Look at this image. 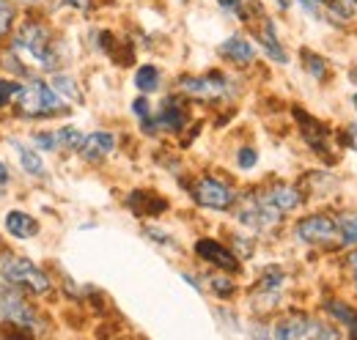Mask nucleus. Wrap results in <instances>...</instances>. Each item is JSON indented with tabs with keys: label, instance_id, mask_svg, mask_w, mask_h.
Returning a JSON list of instances; mask_svg holds the SVG:
<instances>
[{
	"label": "nucleus",
	"instance_id": "24",
	"mask_svg": "<svg viewBox=\"0 0 357 340\" xmlns=\"http://www.w3.org/2000/svg\"><path fill=\"white\" fill-rule=\"evenodd\" d=\"M283 283H286V275H283V269L272 266V269H267V272L261 275L256 294H261V297H278V294H280V288H283Z\"/></svg>",
	"mask_w": 357,
	"mask_h": 340
},
{
	"label": "nucleus",
	"instance_id": "34",
	"mask_svg": "<svg viewBox=\"0 0 357 340\" xmlns=\"http://www.w3.org/2000/svg\"><path fill=\"white\" fill-rule=\"evenodd\" d=\"M311 17H319V20H324V0H297Z\"/></svg>",
	"mask_w": 357,
	"mask_h": 340
},
{
	"label": "nucleus",
	"instance_id": "10",
	"mask_svg": "<svg viewBox=\"0 0 357 340\" xmlns=\"http://www.w3.org/2000/svg\"><path fill=\"white\" fill-rule=\"evenodd\" d=\"M0 321H8L14 327H25V330H31L36 324L33 307L11 286H3L0 288Z\"/></svg>",
	"mask_w": 357,
	"mask_h": 340
},
{
	"label": "nucleus",
	"instance_id": "15",
	"mask_svg": "<svg viewBox=\"0 0 357 340\" xmlns=\"http://www.w3.org/2000/svg\"><path fill=\"white\" fill-rule=\"evenodd\" d=\"M220 55H223L225 61L236 63V66H250L256 61V47H253L250 39H245L242 33H234V36H228L220 44Z\"/></svg>",
	"mask_w": 357,
	"mask_h": 340
},
{
	"label": "nucleus",
	"instance_id": "1",
	"mask_svg": "<svg viewBox=\"0 0 357 340\" xmlns=\"http://www.w3.org/2000/svg\"><path fill=\"white\" fill-rule=\"evenodd\" d=\"M14 49L22 52V58H31L33 63H39L47 72L61 66L55 36H52V31L47 28L42 20H25L14 31Z\"/></svg>",
	"mask_w": 357,
	"mask_h": 340
},
{
	"label": "nucleus",
	"instance_id": "35",
	"mask_svg": "<svg viewBox=\"0 0 357 340\" xmlns=\"http://www.w3.org/2000/svg\"><path fill=\"white\" fill-rule=\"evenodd\" d=\"M344 146H349L352 151H357V124H349L344 129Z\"/></svg>",
	"mask_w": 357,
	"mask_h": 340
},
{
	"label": "nucleus",
	"instance_id": "21",
	"mask_svg": "<svg viewBox=\"0 0 357 340\" xmlns=\"http://www.w3.org/2000/svg\"><path fill=\"white\" fill-rule=\"evenodd\" d=\"M11 146L17 148V154H20V165H22V170L28 173V176H36V178H42L47 173L45 162H42V157L31 148V146H25L22 140H11Z\"/></svg>",
	"mask_w": 357,
	"mask_h": 340
},
{
	"label": "nucleus",
	"instance_id": "30",
	"mask_svg": "<svg viewBox=\"0 0 357 340\" xmlns=\"http://www.w3.org/2000/svg\"><path fill=\"white\" fill-rule=\"evenodd\" d=\"M22 93V85L14 80H0V107H6L8 102H17Z\"/></svg>",
	"mask_w": 357,
	"mask_h": 340
},
{
	"label": "nucleus",
	"instance_id": "25",
	"mask_svg": "<svg viewBox=\"0 0 357 340\" xmlns=\"http://www.w3.org/2000/svg\"><path fill=\"white\" fill-rule=\"evenodd\" d=\"M160 69L157 66H151V63H146V66H140L137 72H135V85H137V91L146 96V93H154L157 88H160Z\"/></svg>",
	"mask_w": 357,
	"mask_h": 340
},
{
	"label": "nucleus",
	"instance_id": "39",
	"mask_svg": "<svg viewBox=\"0 0 357 340\" xmlns=\"http://www.w3.org/2000/svg\"><path fill=\"white\" fill-rule=\"evenodd\" d=\"M253 340H275V335L269 330H264V327H256L253 330Z\"/></svg>",
	"mask_w": 357,
	"mask_h": 340
},
{
	"label": "nucleus",
	"instance_id": "13",
	"mask_svg": "<svg viewBox=\"0 0 357 340\" xmlns=\"http://www.w3.org/2000/svg\"><path fill=\"white\" fill-rule=\"evenodd\" d=\"M261 198L267 201L272 209H278L280 214L297 212V209L305 203L303 190H300V187H294V184H272Z\"/></svg>",
	"mask_w": 357,
	"mask_h": 340
},
{
	"label": "nucleus",
	"instance_id": "37",
	"mask_svg": "<svg viewBox=\"0 0 357 340\" xmlns=\"http://www.w3.org/2000/svg\"><path fill=\"white\" fill-rule=\"evenodd\" d=\"M63 6H69V8H75V11H91L93 8V0H61Z\"/></svg>",
	"mask_w": 357,
	"mask_h": 340
},
{
	"label": "nucleus",
	"instance_id": "20",
	"mask_svg": "<svg viewBox=\"0 0 357 340\" xmlns=\"http://www.w3.org/2000/svg\"><path fill=\"white\" fill-rule=\"evenodd\" d=\"M218 3L223 11H228L231 17H239L242 22H250L253 17H264L261 3H256V0H218Z\"/></svg>",
	"mask_w": 357,
	"mask_h": 340
},
{
	"label": "nucleus",
	"instance_id": "16",
	"mask_svg": "<svg viewBox=\"0 0 357 340\" xmlns=\"http://www.w3.org/2000/svg\"><path fill=\"white\" fill-rule=\"evenodd\" d=\"M256 39L259 44L264 47V52H267L269 58L275 61V63H289V55H286V49H283V44L278 39V31H275V22L269 20L267 14L261 17V28L256 31Z\"/></svg>",
	"mask_w": 357,
	"mask_h": 340
},
{
	"label": "nucleus",
	"instance_id": "45",
	"mask_svg": "<svg viewBox=\"0 0 357 340\" xmlns=\"http://www.w3.org/2000/svg\"><path fill=\"white\" fill-rule=\"evenodd\" d=\"M0 195H3V187H0Z\"/></svg>",
	"mask_w": 357,
	"mask_h": 340
},
{
	"label": "nucleus",
	"instance_id": "33",
	"mask_svg": "<svg viewBox=\"0 0 357 340\" xmlns=\"http://www.w3.org/2000/svg\"><path fill=\"white\" fill-rule=\"evenodd\" d=\"M132 113L140 118V121H149V118H151V102H149L143 93L132 102Z\"/></svg>",
	"mask_w": 357,
	"mask_h": 340
},
{
	"label": "nucleus",
	"instance_id": "38",
	"mask_svg": "<svg viewBox=\"0 0 357 340\" xmlns=\"http://www.w3.org/2000/svg\"><path fill=\"white\" fill-rule=\"evenodd\" d=\"M347 263H349V272H352V280H355V288H357V250L347 255Z\"/></svg>",
	"mask_w": 357,
	"mask_h": 340
},
{
	"label": "nucleus",
	"instance_id": "11",
	"mask_svg": "<svg viewBox=\"0 0 357 340\" xmlns=\"http://www.w3.org/2000/svg\"><path fill=\"white\" fill-rule=\"evenodd\" d=\"M195 255L201 258V261H206V263H212V266H218V269H223V272H239V258L234 250H228L225 245H220L218 239H198L195 242Z\"/></svg>",
	"mask_w": 357,
	"mask_h": 340
},
{
	"label": "nucleus",
	"instance_id": "18",
	"mask_svg": "<svg viewBox=\"0 0 357 340\" xmlns=\"http://www.w3.org/2000/svg\"><path fill=\"white\" fill-rule=\"evenodd\" d=\"M127 206H130L135 214H162L168 209V203H165L162 198H157V195H151V192H146V190L132 192V195L127 198Z\"/></svg>",
	"mask_w": 357,
	"mask_h": 340
},
{
	"label": "nucleus",
	"instance_id": "36",
	"mask_svg": "<svg viewBox=\"0 0 357 340\" xmlns=\"http://www.w3.org/2000/svg\"><path fill=\"white\" fill-rule=\"evenodd\" d=\"M146 236H151L154 242H160V245H168V247L174 245V239H171L168 233H160V228H146Z\"/></svg>",
	"mask_w": 357,
	"mask_h": 340
},
{
	"label": "nucleus",
	"instance_id": "5",
	"mask_svg": "<svg viewBox=\"0 0 357 340\" xmlns=\"http://www.w3.org/2000/svg\"><path fill=\"white\" fill-rule=\"evenodd\" d=\"M294 236L303 245H311V247H327V245H335L338 247V225H335V217L324 212L305 214L303 219H297Z\"/></svg>",
	"mask_w": 357,
	"mask_h": 340
},
{
	"label": "nucleus",
	"instance_id": "23",
	"mask_svg": "<svg viewBox=\"0 0 357 340\" xmlns=\"http://www.w3.org/2000/svg\"><path fill=\"white\" fill-rule=\"evenodd\" d=\"M50 85H52V91H55L61 99L66 96L69 102H77V105L83 102V91H80V85L75 83L69 75H52V77H50Z\"/></svg>",
	"mask_w": 357,
	"mask_h": 340
},
{
	"label": "nucleus",
	"instance_id": "8",
	"mask_svg": "<svg viewBox=\"0 0 357 340\" xmlns=\"http://www.w3.org/2000/svg\"><path fill=\"white\" fill-rule=\"evenodd\" d=\"M236 219H239L245 228L256 231V233H267V231L280 225L283 214L278 212V209H272L261 195H253V198H248V201L236 209Z\"/></svg>",
	"mask_w": 357,
	"mask_h": 340
},
{
	"label": "nucleus",
	"instance_id": "4",
	"mask_svg": "<svg viewBox=\"0 0 357 340\" xmlns=\"http://www.w3.org/2000/svg\"><path fill=\"white\" fill-rule=\"evenodd\" d=\"M275 340H338L335 330L324 321H316L311 316L294 313L275 324Z\"/></svg>",
	"mask_w": 357,
	"mask_h": 340
},
{
	"label": "nucleus",
	"instance_id": "28",
	"mask_svg": "<svg viewBox=\"0 0 357 340\" xmlns=\"http://www.w3.org/2000/svg\"><path fill=\"white\" fill-rule=\"evenodd\" d=\"M209 286H212L215 297H220V299H231L234 294H236V283H234L228 275H212Z\"/></svg>",
	"mask_w": 357,
	"mask_h": 340
},
{
	"label": "nucleus",
	"instance_id": "31",
	"mask_svg": "<svg viewBox=\"0 0 357 340\" xmlns=\"http://www.w3.org/2000/svg\"><path fill=\"white\" fill-rule=\"evenodd\" d=\"M256 162H259V151H256V148H250V146H242V148L236 151V165H239L242 170L256 168Z\"/></svg>",
	"mask_w": 357,
	"mask_h": 340
},
{
	"label": "nucleus",
	"instance_id": "40",
	"mask_svg": "<svg viewBox=\"0 0 357 340\" xmlns=\"http://www.w3.org/2000/svg\"><path fill=\"white\" fill-rule=\"evenodd\" d=\"M8 178H11L8 165H3V162H0V187H3V184H8Z\"/></svg>",
	"mask_w": 357,
	"mask_h": 340
},
{
	"label": "nucleus",
	"instance_id": "7",
	"mask_svg": "<svg viewBox=\"0 0 357 340\" xmlns=\"http://www.w3.org/2000/svg\"><path fill=\"white\" fill-rule=\"evenodd\" d=\"M192 201L201 209H212V212H228L236 203V192L215 176H204L195 181L192 187Z\"/></svg>",
	"mask_w": 357,
	"mask_h": 340
},
{
	"label": "nucleus",
	"instance_id": "2",
	"mask_svg": "<svg viewBox=\"0 0 357 340\" xmlns=\"http://www.w3.org/2000/svg\"><path fill=\"white\" fill-rule=\"evenodd\" d=\"M0 280L11 288L28 291V294H47L52 288V280L45 269H39L28 258H17V255H0Z\"/></svg>",
	"mask_w": 357,
	"mask_h": 340
},
{
	"label": "nucleus",
	"instance_id": "42",
	"mask_svg": "<svg viewBox=\"0 0 357 340\" xmlns=\"http://www.w3.org/2000/svg\"><path fill=\"white\" fill-rule=\"evenodd\" d=\"M275 3H278L280 11H289V6H291V0H275Z\"/></svg>",
	"mask_w": 357,
	"mask_h": 340
},
{
	"label": "nucleus",
	"instance_id": "29",
	"mask_svg": "<svg viewBox=\"0 0 357 340\" xmlns=\"http://www.w3.org/2000/svg\"><path fill=\"white\" fill-rule=\"evenodd\" d=\"M31 140L36 143L39 151H58V148H61V143H58V129H55V132H47V129L45 132H33Z\"/></svg>",
	"mask_w": 357,
	"mask_h": 340
},
{
	"label": "nucleus",
	"instance_id": "12",
	"mask_svg": "<svg viewBox=\"0 0 357 340\" xmlns=\"http://www.w3.org/2000/svg\"><path fill=\"white\" fill-rule=\"evenodd\" d=\"M154 121H157L160 132H181L190 121L184 99L181 96H165L160 110H157V116H154Z\"/></svg>",
	"mask_w": 357,
	"mask_h": 340
},
{
	"label": "nucleus",
	"instance_id": "27",
	"mask_svg": "<svg viewBox=\"0 0 357 340\" xmlns=\"http://www.w3.org/2000/svg\"><path fill=\"white\" fill-rule=\"evenodd\" d=\"M83 140H86V134H83L80 129H75V127L58 129V143H61V148H69V151H80Z\"/></svg>",
	"mask_w": 357,
	"mask_h": 340
},
{
	"label": "nucleus",
	"instance_id": "17",
	"mask_svg": "<svg viewBox=\"0 0 357 340\" xmlns=\"http://www.w3.org/2000/svg\"><path fill=\"white\" fill-rule=\"evenodd\" d=\"M3 225H6L8 236H14V239H33V236L39 233V222H36V217H31L28 212H20V209H14V212L6 214Z\"/></svg>",
	"mask_w": 357,
	"mask_h": 340
},
{
	"label": "nucleus",
	"instance_id": "3",
	"mask_svg": "<svg viewBox=\"0 0 357 340\" xmlns=\"http://www.w3.org/2000/svg\"><path fill=\"white\" fill-rule=\"evenodd\" d=\"M17 113L22 118H50L66 113V102L52 91V85L45 80H31L22 85V93L17 99Z\"/></svg>",
	"mask_w": 357,
	"mask_h": 340
},
{
	"label": "nucleus",
	"instance_id": "9",
	"mask_svg": "<svg viewBox=\"0 0 357 340\" xmlns=\"http://www.w3.org/2000/svg\"><path fill=\"white\" fill-rule=\"evenodd\" d=\"M294 118H297V124H300L303 140L308 143V148H311V151H316V157H321L324 162H335V154H333V140H330V132H327V127H324L319 118L308 116L305 110H300V107H294Z\"/></svg>",
	"mask_w": 357,
	"mask_h": 340
},
{
	"label": "nucleus",
	"instance_id": "14",
	"mask_svg": "<svg viewBox=\"0 0 357 340\" xmlns=\"http://www.w3.org/2000/svg\"><path fill=\"white\" fill-rule=\"evenodd\" d=\"M113 148H116V137L110 134V132H91L86 134V140H83V146H80V157L86 160V162H102L105 157H110L113 154Z\"/></svg>",
	"mask_w": 357,
	"mask_h": 340
},
{
	"label": "nucleus",
	"instance_id": "6",
	"mask_svg": "<svg viewBox=\"0 0 357 340\" xmlns=\"http://www.w3.org/2000/svg\"><path fill=\"white\" fill-rule=\"evenodd\" d=\"M176 85L184 96H190V99H201V102L225 99V96L234 91L231 80H228L225 75H220V72H209V75H198V77L184 75V77H178Z\"/></svg>",
	"mask_w": 357,
	"mask_h": 340
},
{
	"label": "nucleus",
	"instance_id": "26",
	"mask_svg": "<svg viewBox=\"0 0 357 340\" xmlns=\"http://www.w3.org/2000/svg\"><path fill=\"white\" fill-rule=\"evenodd\" d=\"M300 61H303V69L311 75L313 80H324L327 77V61L321 55H316L313 49H300Z\"/></svg>",
	"mask_w": 357,
	"mask_h": 340
},
{
	"label": "nucleus",
	"instance_id": "22",
	"mask_svg": "<svg viewBox=\"0 0 357 340\" xmlns=\"http://www.w3.org/2000/svg\"><path fill=\"white\" fill-rule=\"evenodd\" d=\"M324 307H327L330 318H335V321L344 324L347 330H355L357 327V310L352 307V304H347L344 299H330Z\"/></svg>",
	"mask_w": 357,
	"mask_h": 340
},
{
	"label": "nucleus",
	"instance_id": "19",
	"mask_svg": "<svg viewBox=\"0 0 357 340\" xmlns=\"http://www.w3.org/2000/svg\"><path fill=\"white\" fill-rule=\"evenodd\" d=\"M335 225H338V247H355L357 245V212L347 209V212L335 214Z\"/></svg>",
	"mask_w": 357,
	"mask_h": 340
},
{
	"label": "nucleus",
	"instance_id": "44",
	"mask_svg": "<svg viewBox=\"0 0 357 340\" xmlns=\"http://www.w3.org/2000/svg\"><path fill=\"white\" fill-rule=\"evenodd\" d=\"M349 3H352V6H357V0H349Z\"/></svg>",
	"mask_w": 357,
	"mask_h": 340
},
{
	"label": "nucleus",
	"instance_id": "43",
	"mask_svg": "<svg viewBox=\"0 0 357 340\" xmlns=\"http://www.w3.org/2000/svg\"><path fill=\"white\" fill-rule=\"evenodd\" d=\"M352 105H355V110H357V93L352 96Z\"/></svg>",
	"mask_w": 357,
	"mask_h": 340
},
{
	"label": "nucleus",
	"instance_id": "41",
	"mask_svg": "<svg viewBox=\"0 0 357 340\" xmlns=\"http://www.w3.org/2000/svg\"><path fill=\"white\" fill-rule=\"evenodd\" d=\"M181 277H184V280H187V283H190L192 288H201V283H198V280H195V277H192L190 272H181Z\"/></svg>",
	"mask_w": 357,
	"mask_h": 340
},
{
	"label": "nucleus",
	"instance_id": "32",
	"mask_svg": "<svg viewBox=\"0 0 357 340\" xmlns=\"http://www.w3.org/2000/svg\"><path fill=\"white\" fill-rule=\"evenodd\" d=\"M14 25V6L8 0H0V36H6Z\"/></svg>",
	"mask_w": 357,
	"mask_h": 340
}]
</instances>
